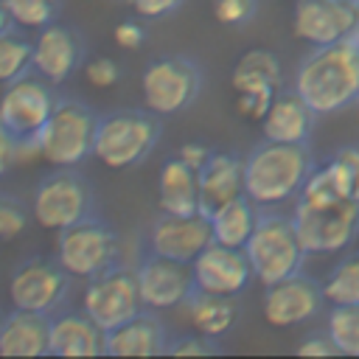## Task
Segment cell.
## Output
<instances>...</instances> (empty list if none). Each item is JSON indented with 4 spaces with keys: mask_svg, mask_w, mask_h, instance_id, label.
<instances>
[{
    "mask_svg": "<svg viewBox=\"0 0 359 359\" xmlns=\"http://www.w3.org/2000/svg\"><path fill=\"white\" fill-rule=\"evenodd\" d=\"M297 95L317 112L331 115L359 98V56L348 39L311 48L294 70Z\"/></svg>",
    "mask_w": 359,
    "mask_h": 359,
    "instance_id": "obj_1",
    "label": "cell"
},
{
    "mask_svg": "<svg viewBox=\"0 0 359 359\" xmlns=\"http://www.w3.org/2000/svg\"><path fill=\"white\" fill-rule=\"evenodd\" d=\"M314 165L309 143H278L264 137V143L252 146L244 157V194L258 208L297 199Z\"/></svg>",
    "mask_w": 359,
    "mask_h": 359,
    "instance_id": "obj_2",
    "label": "cell"
},
{
    "mask_svg": "<svg viewBox=\"0 0 359 359\" xmlns=\"http://www.w3.org/2000/svg\"><path fill=\"white\" fill-rule=\"evenodd\" d=\"M163 135L160 115L151 109H112L98 118L95 132V149L93 157L101 160L107 168H135L151 157Z\"/></svg>",
    "mask_w": 359,
    "mask_h": 359,
    "instance_id": "obj_3",
    "label": "cell"
},
{
    "mask_svg": "<svg viewBox=\"0 0 359 359\" xmlns=\"http://www.w3.org/2000/svg\"><path fill=\"white\" fill-rule=\"evenodd\" d=\"M28 205L34 222L53 233L98 213V202L90 180L73 165H53V171L39 177Z\"/></svg>",
    "mask_w": 359,
    "mask_h": 359,
    "instance_id": "obj_4",
    "label": "cell"
},
{
    "mask_svg": "<svg viewBox=\"0 0 359 359\" xmlns=\"http://www.w3.org/2000/svg\"><path fill=\"white\" fill-rule=\"evenodd\" d=\"M98 118L101 115L87 101H81L76 95H59L53 115L48 118V123L36 140L39 157H45L50 165L79 168L84 160L93 157Z\"/></svg>",
    "mask_w": 359,
    "mask_h": 359,
    "instance_id": "obj_5",
    "label": "cell"
},
{
    "mask_svg": "<svg viewBox=\"0 0 359 359\" xmlns=\"http://www.w3.org/2000/svg\"><path fill=\"white\" fill-rule=\"evenodd\" d=\"M244 252L250 258L255 280L264 286H272L283 278L303 272V261L309 255L297 238L292 216L272 213V210H261L258 224L250 241L244 244Z\"/></svg>",
    "mask_w": 359,
    "mask_h": 359,
    "instance_id": "obj_6",
    "label": "cell"
},
{
    "mask_svg": "<svg viewBox=\"0 0 359 359\" xmlns=\"http://www.w3.org/2000/svg\"><path fill=\"white\" fill-rule=\"evenodd\" d=\"M59 264L81 280H90L121 264V236L98 213L56 233Z\"/></svg>",
    "mask_w": 359,
    "mask_h": 359,
    "instance_id": "obj_7",
    "label": "cell"
},
{
    "mask_svg": "<svg viewBox=\"0 0 359 359\" xmlns=\"http://www.w3.org/2000/svg\"><path fill=\"white\" fill-rule=\"evenodd\" d=\"M56 101H59L56 84L34 70L6 84L0 95V123L25 146V154H39L36 140L48 118L53 115Z\"/></svg>",
    "mask_w": 359,
    "mask_h": 359,
    "instance_id": "obj_8",
    "label": "cell"
},
{
    "mask_svg": "<svg viewBox=\"0 0 359 359\" xmlns=\"http://www.w3.org/2000/svg\"><path fill=\"white\" fill-rule=\"evenodd\" d=\"M202 81L205 76L196 59L185 53L157 56L143 67L140 76L143 104L160 118L177 115L196 101V95L202 93Z\"/></svg>",
    "mask_w": 359,
    "mask_h": 359,
    "instance_id": "obj_9",
    "label": "cell"
},
{
    "mask_svg": "<svg viewBox=\"0 0 359 359\" xmlns=\"http://www.w3.org/2000/svg\"><path fill=\"white\" fill-rule=\"evenodd\" d=\"M73 292V275L56 255H28L8 275V300L17 309L56 314L67 306Z\"/></svg>",
    "mask_w": 359,
    "mask_h": 359,
    "instance_id": "obj_10",
    "label": "cell"
},
{
    "mask_svg": "<svg viewBox=\"0 0 359 359\" xmlns=\"http://www.w3.org/2000/svg\"><path fill=\"white\" fill-rule=\"evenodd\" d=\"M292 222L306 252H342L359 236V199H339L328 205L297 199Z\"/></svg>",
    "mask_w": 359,
    "mask_h": 359,
    "instance_id": "obj_11",
    "label": "cell"
},
{
    "mask_svg": "<svg viewBox=\"0 0 359 359\" xmlns=\"http://www.w3.org/2000/svg\"><path fill=\"white\" fill-rule=\"evenodd\" d=\"M81 309L104 331H112V328L129 323L132 317H137L146 306H143V297L137 289L135 269L118 264V266L90 278L81 292Z\"/></svg>",
    "mask_w": 359,
    "mask_h": 359,
    "instance_id": "obj_12",
    "label": "cell"
},
{
    "mask_svg": "<svg viewBox=\"0 0 359 359\" xmlns=\"http://www.w3.org/2000/svg\"><path fill=\"white\" fill-rule=\"evenodd\" d=\"M280 62L272 50H247L236 62L230 76V84L236 90V109L250 121H261L272 98L280 93Z\"/></svg>",
    "mask_w": 359,
    "mask_h": 359,
    "instance_id": "obj_13",
    "label": "cell"
},
{
    "mask_svg": "<svg viewBox=\"0 0 359 359\" xmlns=\"http://www.w3.org/2000/svg\"><path fill=\"white\" fill-rule=\"evenodd\" d=\"M135 278H137L143 306L151 311L182 309L185 300L191 297V292L196 289L191 264L171 261V258L154 255L149 250H146V255H140V261L135 266Z\"/></svg>",
    "mask_w": 359,
    "mask_h": 359,
    "instance_id": "obj_14",
    "label": "cell"
},
{
    "mask_svg": "<svg viewBox=\"0 0 359 359\" xmlns=\"http://www.w3.org/2000/svg\"><path fill=\"white\" fill-rule=\"evenodd\" d=\"M87 62V39L84 34L70 22H50L36 31L34 36V73L53 84H65L84 67Z\"/></svg>",
    "mask_w": 359,
    "mask_h": 359,
    "instance_id": "obj_15",
    "label": "cell"
},
{
    "mask_svg": "<svg viewBox=\"0 0 359 359\" xmlns=\"http://www.w3.org/2000/svg\"><path fill=\"white\" fill-rule=\"evenodd\" d=\"M213 241V227L205 213H165L160 210L146 233V250L171 261L194 264V258Z\"/></svg>",
    "mask_w": 359,
    "mask_h": 359,
    "instance_id": "obj_16",
    "label": "cell"
},
{
    "mask_svg": "<svg viewBox=\"0 0 359 359\" xmlns=\"http://www.w3.org/2000/svg\"><path fill=\"white\" fill-rule=\"evenodd\" d=\"M323 300H325L323 283H317L306 272H297L292 278H283L266 286L261 306H264V317L269 325L289 328V325H300L317 317L323 309Z\"/></svg>",
    "mask_w": 359,
    "mask_h": 359,
    "instance_id": "obj_17",
    "label": "cell"
},
{
    "mask_svg": "<svg viewBox=\"0 0 359 359\" xmlns=\"http://www.w3.org/2000/svg\"><path fill=\"white\" fill-rule=\"evenodd\" d=\"M196 289L213 292V294H238L247 289V283L255 278L250 258L244 247H227L219 241H210L191 264Z\"/></svg>",
    "mask_w": 359,
    "mask_h": 359,
    "instance_id": "obj_18",
    "label": "cell"
},
{
    "mask_svg": "<svg viewBox=\"0 0 359 359\" xmlns=\"http://www.w3.org/2000/svg\"><path fill=\"white\" fill-rule=\"evenodd\" d=\"M356 28L351 0H297L292 14V31L297 39L317 45H331L348 39Z\"/></svg>",
    "mask_w": 359,
    "mask_h": 359,
    "instance_id": "obj_19",
    "label": "cell"
},
{
    "mask_svg": "<svg viewBox=\"0 0 359 359\" xmlns=\"http://www.w3.org/2000/svg\"><path fill=\"white\" fill-rule=\"evenodd\" d=\"M171 337L165 320L157 311L143 309L129 323L107 331L104 356H165Z\"/></svg>",
    "mask_w": 359,
    "mask_h": 359,
    "instance_id": "obj_20",
    "label": "cell"
},
{
    "mask_svg": "<svg viewBox=\"0 0 359 359\" xmlns=\"http://www.w3.org/2000/svg\"><path fill=\"white\" fill-rule=\"evenodd\" d=\"M107 331L81 309V311H56L50 314V356L79 359V356H104Z\"/></svg>",
    "mask_w": 359,
    "mask_h": 359,
    "instance_id": "obj_21",
    "label": "cell"
},
{
    "mask_svg": "<svg viewBox=\"0 0 359 359\" xmlns=\"http://www.w3.org/2000/svg\"><path fill=\"white\" fill-rule=\"evenodd\" d=\"M0 356H50V314L11 309L0 317Z\"/></svg>",
    "mask_w": 359,
    "mask_h": 359,
    "instance_id": "obj_22",
    "label": "cell"
},
{
    "mask_svg": "<svg viewBox=\"0 0 359 359\" xmlns=\"http://www.w3.org/2000/svg\"><path fill=\"white\" fill-rule=\"evenodd\" d=\"M199 174V205L210 216L219 205L244 194V157L233 151H210Z\"/></svg>",
    "mask_w": 359,
    "mask_h": 359,
    "instance_id": "obj_23",
    "label": "cell"
},
{
    "mask_svg": "<svg viewBox=\"0 0 359 359\" xmlns=\"http://www.w3.org/2000/svg\"><path fill=\"white\" fill-rule=\"evenodd\" d=\"M317 112L297 95V90H280L266 115L261 118V132L266 140L278 143H309L311 129H314Z\"/></svg>",
    "mask_w": 359,
    "mask_h": 359,
    "instance_id": "obj_24",
    "label": "cell"
},
{
    "mask_svg": "<svg viewBox=\"0 0 359 359\" xmlns=\"http://www.w3.org/2000/svg\"><path fill=\"white\" fill-rule=\"evenodd\" d=\"M157 202H160V210H165V213H180V216L202 213V205H199V174L180 154L168 157L160 165Z\"/></svg>",
    "mask_w": 359,
    "mask_h": 359,
    "instance_id": "obj_25",
    "label": "cell"
},
{
    "mask_svg": "<svg viewBox=\"0 0 359 359\" xmlns=\"http://www.w3.org/2000/svg\"><path fill=\"white\" fill-rule=\"evenodd\" d=\"M182 311L188 314L194 331H202L208 337L227 334L233 328V323L238 320V306H236L233 294H213V292H202V289L191 292Z\"/></svg>",
    "mask_w": 359,
    "mask_h": 359,
    "instance_id": "obj_26",
    "label": "cell"
},
{
    "mask_svg": "<svg viewBox=\"0 0 359 359\" xmlns=\"http://www.w3.org/2000/svg\"><path fill=\"white\" fill-rule=\"evenodd\" d=\"M258 216H261V208L247 194L219 205L208 216L210 227H213V241L227 244V247H244L258 224Z\"/></svg>",
    "mask_w": 359,
    "mask_h": 359,
    "instance_id": "obj_27",
    "label": "cell"
},
{
    "mask_svg": "<svg viewBox=\"0 0 359 359\" xmlns=\"http://www.w3.org/2000/svg\"><path fill=\"white\" fill-rule=\"evenodd\" d=\"M17 28H11V31H6L0 36V84L3 87L34 70V65H31L34 39H28L25 34H20Z\"/></svg>",
    "mask_w": 359,
    "mask_h": 359,
    "instance_id": "obj_28",
    "label": "cell"
},
{
    "mask_svg": "<svg viewBox=\"0 0 359 359\" xmlns=\"http://www.w3.org/2000/svg\"><path fill=\"white\" fill-rule=\"evenodd\" d=\"M323 294L331 306L359 303V252H351L331 266L323 280Z\"/></svg>",
    "mask_w": 359,
    "mask_h": 359,
    "instance_id": "obj_29",
    "label": "cell"
},
{
    "mask_svg": "<svg viewBox=\"0 0 359 359\" xmlns=\"http://www.w3.org/2000/svg\"><path fill=\"white\" fill-rule=\"evenodd\" d=\"M325 331L334 339L337 351L345 356H359V303L331 306Z\"/></svg>",
    "mask_w": 359,
    "mask_h": 359,
    "instance_id": "obj_30",
    "label": "cell"
},
{
    "mask_svg": "<svg viewBox=\"0 0 359 359\" xmlns=\"http://www.w3.org/2000/svg\"><path fill=\"white\" fill-rule=\"evenodd\" d=\"M6 3H8L14 22L20 28H31V31H39V28L56 22L62 14V0H6Z\"/></svg>",
    "mask_w": 359,
    "mask_h": 359,
    "instance_id": "obj_31",
    "label": "cell"
},
{
    "mask_svg": "<svg viewBox=\"0 0 359 359\" xmlns=\"http://www.w3.org/2000/svg\"><path fill=\"white\" fill-rule=\"evenodd\" d=\"M31 219H34L31 205H25L11 191H0V241H11L22 236Z\"/></svg>",
    "mask_w": 359,
    "mask_h": 359,
    "instance_id": "obj_32",
    "label": "cell"
},
{
    "mask_svg": "<svg viewBox=\"0 0 359 359\" xmlns=\"http://www.w3.org/2000/svg\"><path fill=\"white\" fill-rule=\"evenodd\" d=\"M328 168L334 171L339 191L348 199H359V146H342L331 154Z\"/></svg>",
    "mask_w": 359,
    "mask_h": 359,
    "instance_id": "obj_33",
    "label": "cell"
},
{
    "mask_svg": "<svg viewBox=\"0 0 359 359\" xmlns=\"http://www.w3.org/2000/svg\"><path fill=\"white\" fill-rule=\"evenodd\" d=\"M210 353H222V345L216 342V337L194 331V334L171 337L165 356H210Z\"/></svg>",
    "mask_w": 359,
    "mask_h": 359,
    "instance_id": "obj_34",
    "label": "cell"
},
{
    "mask_svg": "<svg viewBox=\"0 0 359 359\" xmlns=\"http://www.w3.org/2000/svg\"><path fill=\"white\" fill-rule=\"evenodd\" d=\"M258 14V0H213V17L222 25L241 28Z\"/></svg>",
    "mask_w": 359,
    "mask_h": 359,
    "instance_id": "obj_35",
    "label": "cell"
},
{
    "mask_svg": "<svg viewBox=\"0 0 359 359\" xmlns=\"http://www.w3.org/2000/svg\"><path fill=\"white\" fill-rule=\"evenodd\" d=\"M84 76H87V81L95 84V87H112V84L121 81L123 70H121V65H118L115 59H109V56H93V59L84 62Z\"/></svg>",
    "mask_w": 359,
    "mask_h": 359,
    "instance_id": "obj_36",
    "label": "cell"
},
{
    "mask_svg": "<svg viewBox=\"0 0 359 359\" xmlns=\"http://www.w3.org/2000/svg\"><path fill=\"white\" fill-rule=\"evenodd\" d=\"M25 146L0 123V177L8 174L20 160H25Z\"/></svg>",
    "mask_w": 359,
    "mask_h": 359,
    "instance_id": "obj_37",
    "label": "cell"
},
{
    "mask_svg": "<svg viewBox=\"0 0 359 359\" xmlns=\"http://www.w3.org/2000/svg\"><path fill=\"white\" fill-rule=\"evenodd\" d=\"M112 39H115V45L123 48V50H135V48L143 45V39H146V28H143L137 20H123V22L115 25Z\"/></svg>",
    "mask_w": 359,
    "mask_h": 359,
    "instance_id": "obj_38",
    "label": "cell"
},
{
    "mask_svg": "<svg viewBox=\"0 0 359 359\" xmlns=\"http://www.w3.org/2000/svg\"><path fill=\"white\" fill-rule=\"evenodd\" d=\"M185 0H129V6L135 8L137 17L143 20H160V17H168L174 14Z\"/></svg>",
    "mask_w": 359,
    "mask_h": 359,
    "instance_id": "obj_39",
    "label": "cell"
},
{
    "mask_svg": "<svg viewBox=\"0 0 359 359\" xmlns=\"http://www.w3.org/2000/svg\"><path fill=\"white\" fill-rule=\"evenodd\" d=\"M297 353H300V356H334V353H339V351H337L334 339H331L328 331H325V334H311V337H306V339L297 345Z\"/></svg>",
    "mask_w": 359,
    "mask_h": 359,
    "instance_id": "obj_40",
    "label": "cell"
},
{
    "mask_svg": "<svg viewBox=\"0 0 359 359\" xmlns=\"http://www.w3.org/2000/svg\"><path fill=\"white\" fill-rule=\"evenodd\" d=\"M210 151H213V149H208V146H202V143H182L177 154H180L191 168H196V171H199V168H202V163L210 157Z\"/></svg>",
    "mask_w": 359,
    "mask_h": 359,
    "instance_id": "obj_41",
    "label": "cell"
},
{
    "mask_svg": "<svg viewBox=\"0 0 359 359\" xmlns=\"http://www.w3.org/2000/svg\"><path fill=\"white\" fill-rule=\"evenodd\" d=\"M11 28H17V22H14L11 11H8V3L0 0V36H3L6 31H11Z\"/></svg>",
    "mask_w": 359,
    "mask_h": 359,
    "instance_id": "obj_42",
    "label": "cell"
},
{
    "mask_svg": "<svg viewBox=\"0 0 359 359\" xmlns=\"http://www.w3.org/2000/svg\"><path fill=\"white\" fill-rule=\"evenodd\" d=\"M348 42H351V48H353V50H356V56H359V25L348 34Z\"/></svg>",
    "mask_w": 359,
    "mask_h": 359,
    "instance_id": "obj_43",
    "label": "cell"
},
{
    "mask_svg": "<svg viewBox=\"0 0 359 359\" xmlns=\"http://www.w3.org/2000/svg\"><path fill=\"white\" fill-rule=\"evenodd\" d=\"M351 6H353V17H356V25H359V0H351Z\"/></svg>",
    "mask_w": 359,
    "mask_h": 359,
    "instance_id": "obj_44",
    "label": "cell"
},
{
    "mask_svg": "<svg viewBox=\"0 0 359 359\" xmlns=\"http://www.w3.org/2000/svg\"><path fill=\"white\" fill-rule=\"evenodd\" d=\"M356 104H359V98H356Z\"/></svg>",
    "mask_w": 359,
    "mask_h": 359,
    "instance_id": "obj_45",
    "label": "cell"
},
{
    "mask_svg": "<svg viewBox=\"0 0 359 359\" xmlns=\"http://www.w3.org/2000/svg\"><path fill=\"white\" fill-rule=\"evenodd\" d=\"M0 317H3V314H0Z\"/></svg>",
    "mask_w": 359,
    "mask_h": 359,
    "instance_id": "obj_46",
    "label": "cell"
}]
</instances>
